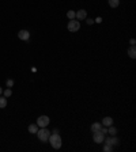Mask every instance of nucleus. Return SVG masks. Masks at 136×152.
I'll list each match as a JSON object with an SVG mask.
<instances>
[{
  "label": "nucleus",
  "mask_w": 136,
  "mask_h": 152,
  "mask_svg": "<svg viewBox=\"0 0 136 152\" xmlns=\"http://www.w3.org/2000/svg\"><path fill=\"white\" fill-rule=\"evenodd\" d=\"M48 141L50 143V145L54 148V149H59L61 147V144H63V140H61V137L59 133H53L49 136V139H48Z\"/></svg>",
  "instance_id": "f257e3e1"
},
{
  "label": "nucleus",
  "mask_w": 136,
  "mask_h": 152,
  "mask_svg": "<svg viewBox=\"0 0 136 152\" xmlns=\"http://www.w3.org/2000/svg\"><path fill=\"white\" fill-rule=\"evenodd\" d=\"M37 136H38V139L42 141V143H45V141H48V139H49V136H50V132L48 129H45V128H38V130H37Z\"/></svg>",
  "instance_id": "f03ea898"
},
{
  "label": "nucleus",
  "mask_w": 136,
  "mask_h": 152,
  "mask_svg": "<svg viewBox=\"0 0 136 152\" xmlns=\"http://www.w3.org/2000/svg\"><path fill=\"white\" fill-rule=\"evenodd\" d=\"M37 125L38 128H46L49 125V117L48 115H41L37 118Z\"/></svg>",
  "instance_id": "7ed1b4c3"
},
{
  "label": "nucleus",
  "mask_w": 136,
  "mask_h": 152,
  "mask_svg": "<svg viewBox=\"0 0 136 152\" xmlns=\"http://www.w3.org/2000/svg\"><path fill=\"white\" fill-rule=\"evenodd\" d=\"M68 30H70L71 33H75V31H78L80 29V23L78 22V20H75V19H71L70 22H68Z\"/></svg>",
  "instance_id": "20e7f679"
},
{
  "label": "nucleus",
  "mask_w": 136,
  "mask_h": 152,
  "mask_svg": "<svg viewBox=\"0 0 136 152\" xmlns=\"http://www.w3.org/2000/svg\"><path fill=\"white\" fill-rule=\"evenodd\" d=\"M93 140L97 143V144H101L105 141V135L101 132V130H97V132H94V136H93Z\"/></svg>",
  "instance_id": "39448f33"
},
{
  "label": "nucleus",
  "mask_w": 136,
  "mask_h": 152,
  "mask_svg": "<svg viewBox=\"0 0 136 152\" xmlns=\"http://www.w3.org/2000/svg\"><path fill=\"white\" fill-rule=\"evenodd\" d=\"M18 38H19V39H22V41H29V38H30V33L27 31V30H19V33H18Z\"/></svg>",
  "instance_id": "423d86ee"
},
{
  "label": "nucleus",
  "mask_w": 136,
  "mask_h": 152,
  "mask_svg": "<svg viewBox=\"0 0 136 152\" xmlns=\"http://www.w3.org/2000/svg\"><path fill=\"white\" fill-rule=\"evenodd\" d=\"M75 18H78L79 20H83L87 18V12L84 10H79L78 12H75Z\"/></svg>",
  "instance_id": "0eeeda50"
},
{
  "label": "nucleus",
  "mask_w": 136,
  "mask_h": 152,
  "mask_svg": "<svg viewBox=\"0 0 136 152\" xmlns=\"http://www.w3.org/2000/svg\"><path fill=\"white\" fill-rule=\"evenodd\" d=\"M118 139L117 137H107L106 139V144H109V145H118Z\"/></svg>",
  "instance_id": "6e6552de"
},
{
  "label": "nucleus",
  "mask_w": 136,
  "mask_h": 152,
  "mask_svg": "<svg viewBox=\"0 0 136 152\" xmlns=\"http://www.w3.org/2000/svg\"><path fill=\"white\" fill-rule=\"evenodd\" d=\"M112 124H113V120L110 118V117H105V118L102 120V125L106 126V128H107V126H110Z\"/></svg>",
  "instance_id": "1a4fd4ad"
},
{
  "label": "nucleus",
  "mask_w": 136,
  "mask_h": 152,
  "mask_svg": "<svg viewBox=\"0 0 136 152\" xmlns=\"http://www.w3.org/2000/svg\"><path fill=\"white\" fill-rule=\"evenodd\" d=\"M101 128H102V124H99V122H94L93 125H91V130H93V132L101 130Z\"/></svg>",
  "instance_id": "9d476101"
},
{
  "label": "nucleus",
  "mask_w": 136,
  "mask_h": 152,
  "mask_svg": "<svg viewBox=\"0 0 136 152\" xmlns=\"http://www.w3.org/2000/svg\"><path fill=\"white\" fill-rule=\"evenodd\" d=\"M128 54H129V57L131 59H135L136 57V49H135V46H131L128 49Z\"/></svg>",
  "instance_id": "9b49d317"
},
{
  "label": "nucleus",
  "mask_w": 136,
  "mask_h": 152,
  "mask_svg": "<svg viewBox=\"0 0 136 152\" xmlns=\"http://www.w3.org/2000/svg\"><path fill=\"white\" fill-rule=\"evenodd\" d=\"M37 130H38L37 124H31V125H29V132L30 133H37Z\"/></svg>",
  "instance_id": "f8f14e48"
},
{
  "label": "nucleus",
  "mask_w": 136,
  "mask_h": 152,
  "mask_svg": "<svg viewBox=\"0 0 136 152\" xmlns=\"http://www.w3.org/2000/svg\"><path fill=\"white\" fill-rule=\"evenodd\" d=\"M120 4V0H109V5L112 7V8H117Z\"/></svg>",
  "instance_id": "ddd939ff"
},
{
  "label": "nucleus",
  "mask_w": 136,
  "mask_h": 152,
  "mask_svg": "<svg viewBox=\"0 0 136 152\" xmlns=\"http://www.w3.org/2000/svg\"><path fill=\"white\" fill-rule=\"evenodd\" d=\"M7 106V98H0V109H4Z\"/></svg>",
  "instance_id": "4468645a"
},
{
  "label": "nucleus",
  "mask_w": 136,
  "mask_h": 152,
  "mask_svg": "<svg viewBox=\"0 0 136 152\" xmlns=\"http://www.w3.org/2000/svg\"><path fill=\"white\" fill-rule=\"evenodd\" d=\"M107 132H109V133H110L112 136H116V135H117V129H116V128H113V126L110 125V128H109V129H107Z\"/></svg>",
  "instance_id": "2eb2a0df"
},
{
  "label": "nucleus",
  "mask_w": 136,
  "mask_h": 152,
  "mask_svg": "<svg viewBox=\"0 0 136 152\" xmlns=\"http://www.w3.org/2000/svg\"><path fill=\"white\" fill-rule=\"evenodd\" d=\"M67 16L70 18V20H71V19H75V11H72V10L68 11V12H67Z\"/></svg>",
  "instance_id": "dca6fc26"
},
{
  "label": "nucleus",
  "mask_w": 136,
  "mask_h": 152,
  "mask_svg": "<svg viewBox=\"0 0 136 152\" xmlns=\"http://www.w3.org/2000/svg\"><path fill=\"white\" fill-rule=\"evenodd\" d=\"M3 94H4V96H5V98H8V96H11V95H12V91H11L10 88H7L5 91H3Z\"/></svg>",
  "instance_id": "f3484780"
},
{
  "label": "nucleus",
  "mask_w": 136,
  "mask_h": 152,
  "mask_svg": "<svg viewBox=\"0 0 136 152\" xmlns=\"http://www.w3.org/2000/svg\"><path fill=\"white\" fill-rule=\"evenodd\" d=\"M5 84H7V87H12V86H14V80H12V79H7Z\"/></svg>",
  "instance_id": "a211bd4d"
},
{
  "label": "nucleus",
  "mask_w": 136,
  "mask_h": 152,
  "mask_svg": "<svg viewBox=\"0 0 136 152\" xmlns=\"http://www.w3.org/2000/svg\"><path fill=\"white\" fill-rule=\"evenodd\" d=\"M104 151H105V152H109V151H112V145H109V144H106V145L104 147Z\"/></svg>",
  "instance_id": "6ab92c4d"
},
{
  "label": "nucleus",
  "mask_w": 136,
  "mask_h": 152,
  "mask_svg": "<svg viewBox=\"0 0 136 152\" xmlns=\"http://www.w3.org/2000/svg\"><path fill=\"white\" fill-rule=\"evenodd\" d=\"M129 44H131V46H135V44H136V41H135L133 38H131V41H129Z\"/></svg>",
  "instance_id": "aec40b11"
},
{
  "label": "nucleus",
  "mask_w": 136,
  "mask_h": 152,
  "mask_svg": "<svg viewBox=\"0 0 136 152\" xmlns=\"http://www.w3.org/2000/svg\"><path fill=\"white\" fill-rule=\"evenodd\" d=\"M86 22H87L88 25H93V23H94V20H93V19H87V20H86Z\"/></svg>",
  "instance_id": "412c9836"
},
{
  "label": "nucleus",
  "mask_w": 136,
  "mask_h": 152,
  "mask_svg": "<svg viewBox=\"0 0 136 152\" xmlns=\"http://www.w3.org/2000/svg\"><path fill=\"white\" fill-rule=\"evenodd\" d=\"M0 94H3V90H2V87H0Z\"/></svg>",
  "instance_id": "4be33fe9"
}]
</instances>
